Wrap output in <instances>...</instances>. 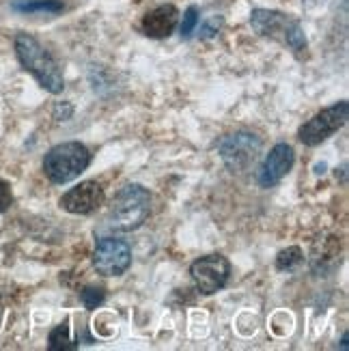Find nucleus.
<instances>
[{
    "mask_svg": "<svg viewBox=\"0 0 349 351\" xmlns=\"http://www.w3.org/2000/svg\"><path fill=\"white\" fill-rule=\"evenodd\" d=\"M13 50L20 65L33 75L41 88L52 95H60L65 90V73L56 63V58L43 48L41 41L28 33H18L13 39Z\"/></svg>",
    "mask_w": 349,
    "mask_h": 351,
    "instance_id": "f257e3e1",
    "label": "nucleus"
},
{
    "mask_svg": "<svg viewBox=\"0 0 349 351\" xmlns=\"http://www.w3.org/2000/svg\"><path fill=\"white\" fill-rule=\"evenodd\" d=\"M151 213V192L141 183H128L121 188L108 209V224L115 231L132 233L141 228Z\"/></svg>",
    "mask_w": 349,
    "mask_h": 351,
    "instance_id": "7ed1b4c3",
    "label": "nucleus"
},
{
    "mask_svg": "<svg viewBox=\"0 0 349 351\" xmlns=\"http://www.w3.org/2000/svg\"><path fill=\"white\" fill-rule=\"evenodd\" d=\"M296 164V151L289 143H276L269 149V154L259 166V173H256V183L259 188L269 190L278 186V183L291 173Z\"/></svg>",
    "mask_w": 349,
    "mask_h": 351,
    "instance_id": "1a4fd4ad",
    "label": "nucleus"
},
{
    "mask_svg": "<svg viewBox=\"0 0 349 351\" xmlns=\"http://www.w3.org/2000/svg\"><path fill=\"white\" fill-rule=\"evenodd\" d=\"M199 22H201V9H199V5H190L186 9V13H184V20L177 24L181 39H190L196 33V26H199Z\"/></svg>",
    "mask_w": 349,
    "mask_h": 351,
    "instance_id": "2eb2a0df",
    "label": "nucleus"
},
{
    "mask_svg": "<svg viewBox=\"0 0 349 351\" xmlns=\"http://www.w3.org/2000/svg\"><path fill=\"white\" fill-rule=\"evenodd\" d=\"M349 117V104L345 99L328 106L311 117L304 125L298 130V141L304 147H320L328 138H332L345 123Z\"/></svg>",
    "mask_w": 349,
    "mask_h": 351,
    "instance_id": "423d86ee",
    "label": "nucleus"
},
{
    "mask_svg": "<svg viewBox=\"0 0 349 351\" xmlns=\"http://www.w3.org/2000/svg\"><path fill=\"white\" fill-rule=\"evenodd\" d=\"M250 26L259 37L278 41L298 58H304L309 52V39L304 26L291 13L276 11V9H252L250 11Z\"/></svg>",
    "mask_w": 349,
    "mask_h": 351,
    "instance_id": "f03ea898",
    "label": "nucleus"
},
{
    "mask_svg": "<svg viewBox=\"0 0 349 351\" xmlns=\"http://www.w3.org/2000/svg\"><path fill=\"white\" fill-rule=\"evenodd\" d=\"M73 112H75V108H73L71 101H56L54 110H52V117L56 121H69L73 117Z\"/></svg>",
    "mask_w": 349,
    "mask_h": 351,
    "instance_id": "6ab92c4d",
    "label": "nucleus"
},
{
    "mask_svg": "<svg viewBox=\"0 0 349 351\" xmlns=\"http://www.w3.org/2000/svg\"><path fill=\"white\" fill-rule=\"evenodd\" d=\"M220 28H222V18H220V15H211V18L199 22V26H196L201 39H214L220 33Z\"/></svg>",
    "mask_w": 349,
    "mask_h": 351,
    "instance_id": "f3484780",
    "label": "nucleus"
},
{
    "mask_svg": "<svg viewBox=\"0 0 349 351\" xmlns=\"http://www.w3.org/2000/svg\"><path fill=\"white\" fill-rule=\"evenodd\" d=\"M179 24V9L171 3L149 9L141 20V33L149 39H166Z\"/></svg>",
    "mask_w": 349,
    "mask_h": 351,
    "instance_id": "9b49d317",
    "label": "nucleus"
},
{
    "mask_svg": "<svg viewBox=\"0 0 349 351\" xmlns=\"http://www.w3.org/2000/svg\"><path fill=\"white\" fill-rule=\"evenodd\" d=\"M93 162L91 149L80 141H67L54 145L43 158V175L56 186L78 179Z\"/></svg>",
    "mask_w": 349,
    "mask_h": 351,
    "instance_id": "20e7f679",
    "label": "nucleus"
},
{
    "mask_svg": "<svg viewBox=\"0 0 349 351\" xmlns=\"http://www.w3.org/2000/svg\"><path fill=\"white\" fill-rule=\"evenodd\" d=\"M106 201V192L101 188V183L86 179L80 181L78 186L69 188L63 196H60V209H65L67 213L73 216H88V213L97 211Z\"/></svg>",
    "mask_w": 349,
    "mask_h": 351,
    "instance_id": "9d476101",
    "label": "nucleus"
},
{
    "mask_svg": "<svg viewBox=\"0 0 349 351\" xmlns=\"http://www.w3.org/2000/svg\"><path fill=\"white\" fill-rule=\"evenodd\" d=\"M347 339H349V334L345 332L343 337H341V349H343V351H347Z\"/></svg>",
    "mask_w": 349,
    "mask_h": 351,
    "instance_id": "aec40b11",
    "label": "nucleus"
},
{
    "mask_svg": "<svg viewBox=\"0 0 349 351\" xmlns=\"http://www.w3.org/2000/svg\"><path fill=\"white\" fill-rule=\"evenodd\" d=\"M263 141L248 130H237L218 141V156L229 173H244L256 162Z\"/></svg>",
    "mask_w": 349,
    "mask_h": 351,
    "instance_id": "39448f33",
    "label": "nucleus"
},
{
    "mask_svg": "<svg viewBox=\"0 0 349 351\" xmlns=\"http://www.w3.org/2000/svg\"><path fill=\"white\" fill-rule=\"evenodd\" d=\"M80 302L86 311H97L106 302V291L101 287H84L80 289Z\"/></svg>",
    "mask_w": 349,
    "mask_h": 351,
    "instance_id": "dca6fc26",
    "label": "nucleus"
},
{
    "mask_svg": "<svg viewBox=\"0 0 349 351\" xmlns=\"http://www.w3.org/2000/svg\"><path fill=\"white\" fill-rule=\"evenodd\" d=\"M304 263V252L300 246H289L278 252L276 256V269L278 271H293Z\"/></svg>",
    "mask_w": 349,
    "mask_h": 351,
    "instance_id": "4468645a",
    "label": "nucleus"
},
{
    "mask_svg": "<svg viewBox=\"0 0 349 351\" xmlns=\"http://www.w3.org/2000/svg\"><path fill=\"white\" fill-rule=\"evenodd\" d=\"M315 169H317V171H315L317 175H324V173H326V171H324V169H326V164H317Z\"/></svg>",
    "mask_w": 349,
    "mask_h": 351,
    "instance_id": "412c9836",
    "label": "nucleus"
},
{
    "mask_svg": "<svg viewBox=\"0 0 349 351\" xmlns=\"http://www.w3.org/2000/svg\"><path fill=\"white\" fill-rule=\"evenodd\" d=\"M65 9L63 0H11V11L20 15H60Z\"/></svg>",
    "mask_w": 349,
    "mask_h": 351,
    "instance_id": "f8f14e48",
    "label": "nucleus"
},
{
    "mask_svg": "<svg viewBox=\"0 0 349 351\" xmlns=\"http://www.w3.org/2000/svg\"><path fill=\"white\" fill-rule=\"evenodd\" d=\"M13 205V190L7 179H0V213H7Z\"/></svg>",
    "mask_w": 349,
    "mask_h": 351,
    "instance_id": "a211bd4d",
    "label": "nucleus"
},
{
    "mask_svg": "<svg viewBox=\"0 0 349 351\" xmlns=\"http://www.w3.org/2000/svg\"><path fill=\"white\" fill-rule=\"evenodd\" d=\"M93 267L106 278H117L132 267V246L121 237L106 235L97 239L93 250Z\"/></svg>",
    "mask_w": 349,
    "mask_h": 351,
    "instance_id": "6e6552de",
    "label": "nucleus"
},
{
    "mask_svg": "<svg viewBox=\"0 0 349 351\" xmlns=\"http://www.w3.org/2000/svg\"><path fill=\"white\" fill-rule=\"evenodd\" d=\"M78 345L71 343L69 339V319H65L63 324H58L52 332H50V339H48V349L50 351H71Z\"/></svg>",
    "mask_w": 349,
    "mask_h": 351,
    "instance_id": "ddd939ff",
    "label": "nucleus"
},
{
    "mask_svg": "<svg viewBox=\"0 0 349 351\" xmlns=\"http://www.w3.org/2000/svg\"><path fill=\"white\" fill-rule=\"evenodd\" d=\"M190 276L201 295H214L226 287L231 278V261L220 252L196 258L190 265Z\"/></svg>",
    "mask_w": 349,
    "mask_h": 351,
    "instance_id": "0eeeda50",
    "label": "nucleus"
}]
</instances>
